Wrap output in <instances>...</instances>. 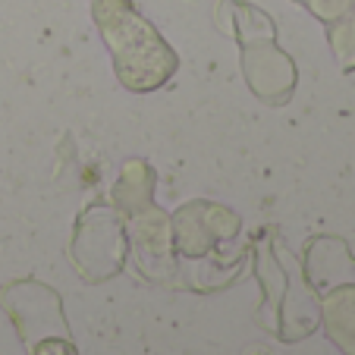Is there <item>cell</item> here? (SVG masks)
<instances>
[{"instance_id":"1","label":"cell","mask_w":355,"mask_h":355,"mask_svg":"<svg viewBox=\"0 0 355 355\" xmlns=\"http://www.w3.org/2000/svg\"><path fill=\"white\" fill-rule=\"evenodd\" d=\"M38 355H73V349L67 343H44V349Z\"/></svg>"}]
</instances>
